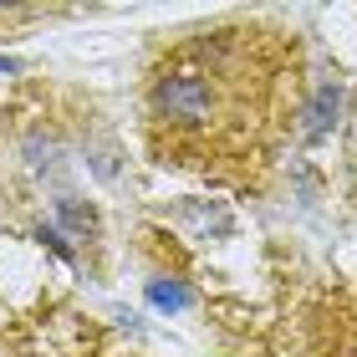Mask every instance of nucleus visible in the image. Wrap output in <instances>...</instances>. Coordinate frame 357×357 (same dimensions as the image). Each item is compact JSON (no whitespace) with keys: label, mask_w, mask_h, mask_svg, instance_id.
I'll list each match as a JSON object with an SVG mask.
<instances>
[{"label":"nucleus","mask_w":357,"mask_h":357,"mask_svg":"<svg viewBox=\"0 0 357 357\" xmlns=\"http://www.w3.org/2000/svg\"><path fill=\"white\" fill-rule=\"evenodd\" d=\"M301 107V46L266 26L189 31L149 82V133L164 164L250 178Z\"/></svg>","instance_id":"obj_1"},{"label":"nucleus","mask_w":357,"mask_h":357,"mask_svg":"<svg viewBox=\"0 0 357 357\" xmlns=\"http://www.w3.org/2000/svg\"><path fill=\"white\" fill-rule=\"evenodd\" d=\"M149 296H153V306H169V312H178V306L189 301V291H184V286H164V281H158Z\"/></svg>","instance_id":"obj_2"}]
</instances>
